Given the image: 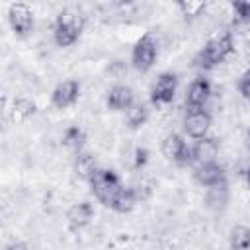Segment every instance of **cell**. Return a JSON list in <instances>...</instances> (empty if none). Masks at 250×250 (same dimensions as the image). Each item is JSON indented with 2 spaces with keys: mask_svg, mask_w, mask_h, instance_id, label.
I'll use <instances>...</instances> for the list:
<instances>
[{
  "mask_svg": "<svg viewBox=\"0 0 250 250\" xmlns=\"http://www.w3.org/2000/svg\"><path fill=\"white\" fill-rule=\"evenodd\" d=\"M78 94H80V86L76 80H62L57 84V88L53 90L51 94V102L55 107L59 109H64L68 105H72L76 100H78Z\"/></svg>",
  "mask_w": 250,
  "mask_h": 250,
  "instance_id": "cell-7",
  "label": "cell"
},
{
  "mask_svg": "<svg viewBox=\"0 0 250 250\" xmlns=\"http://www.w3.org/2000/svg\"><path fill=\"white\" fill-rule=\"evenodd\" d=\"M238 90H240V94H242L244 100H250V68L242 72L240 82H238Z\"/></svg>",
  "mask_w": 250,
  "mask_h": 250,
  "instance_id": "cell-24",
  "label": "cell"
},
{
  "mask_svg": "<svg viewBox=\"0 0 250 250\" xmlns=\"http://www.w3.org/2000/svg\"><path fill=\"white\" fill-rule=\"evenodd\" d=\"M178 6L182 10V14L188 18H197V16H201V12H205L203 2H180Z\"/></svg>",
  "mask_w": 250,
  "mask_h": 250,
  "instance_id": "cell-22",
  "label": "cell"
},
{
  "mask_svg": "<svg viewBox=\"0 0 250 250\" xmlns=\"http://www.w3.org/2000/svg\"><path fill=\"white\" fill-rule=\"evenodd\" d=\"M137 201H139V197H137V193L133 191V188H123V189L117 193V197L113 199L111 207H113L117 213H129V211L135 209Z\"/></svg>",
  "mask_w": 250,
  "mask_h": 250,
  "instance_id": "cell-17",
  "label": "cell"
},
{
  "mask_svg": "<svg viewBox=\"0 0 250 250\" xmlns=\"http://www.w3.org/2000/svg\"><path fill=\"white\" fill-rule=\"evenodd\" d=\"M184 129L188 135L195 139H203L211 129V115L205 109H189L188 115L184 117Z\"/></svg>",
  "mask_w": 250,
  "mask_h": 250,
  "instance_id": "cell-5",
  "label": "cell"
},
{
  "mask_svg": "<svg viewBox=\"0 0 250 250\" xmlns=\"http://www.w3.org/2000/svg\"><path fill=\"white\" fill-rule=\"evenodd\" d=\"M96 170H98L96 158H94L90 152L80 150V152L76 154V158H74V174H76L80 180H90Z\"/></svg>",
  "mask_w": 250,
  "mask_h": 250,
  "instance_id": "cell-15",
  "label": "cell"
},
{
  "mask_svg": "<svg viewBox=\"0 0 250 250\" xmlns=\"http://www.w3.org/2000/svg\"><path fill=\"white\" fill-rule=\"evenodd\" d=\"M6 111H8L12 123H21V121H25L27 117L33 115L35 105H33V102L27 100V98H16L14 104H12V107L6 109Z\"/></svg>",
  "mask_w": 250,
  "mask_h": 250,
  "instance_id": "cell-14",
  "label": "cell"
},
{
  "mask_svg": "<svg viewBox=\"0 0 250 250\" xmlns=\"http://www.w3.org/2000/svg\"><path fill=\"white\" fill-rule=\"evenodd\" d=\"M80 31L74 29V27H68V25H61V23H55L53 25V39L59 47H70L76 43Z\"/></svg>",
  "mask_w": 250,
  "mask_h": 250,
  "instance_id": "cell-18",
  "label": "cell"
},
{
  "mask_svg": "<svg viewBox=\"0 0 250 250\" xmlns=\"http://www.w3.org/2000/svg\"><path fill=\"white\" fill-rule=\"evenodd\" d=\"M156 55H158V41L152 33H145L133 47V64L137 70L145 72L148 70L154 61H156Z\"/></svg>",
  "mask_w": 250,
  "mask_h": 250,
  "instance_id": "cell-3",
  "label": "cell"
},
{
  "mask_svg": "<svg viewBox=\"0 0 250 250\" xmlns=\"http://www.w3.org/2000/svg\"><path fill=\"white\" fill-rule=\"evenodd\" d=\"M229 197H230V193H229L227 182L215 184L205 193V207L209 211H213V213H223L227 209V205H229Z\"/></svg>",
  "mask_w": 250,
  "mask_h": 250,
  "instance_id": "cell-11",
  "label": "cell"
},
{
  "mask_svg": "<svg viewBox=\"0 0 250 250\" xmlns=\"http://www.w3.org/2000/svg\"><path fill=\"white\" fill-rule=\"evenodd\" d=\"M107 74L111 76V80H119V78H123V76L127 74V66H125V62H123V61H115V62H111L109 68H107Z\"/></svg>",
  "mask_w": 250,
  "mask_h": 250,
  "instance_id": "cell-23",
  "label": "cell"
},
{
  "mask_svg": "<svg viewBox=\"0 0 250 250\" xmlns=\"http://www.w3.org/2000/svg\"><path fill=\"white\" fill-rule=\"evenodd\" d=\"M197 184L201 186H215V184H221V182H227L225 180V166L219 164V162H211V164H199L193 172Z\"/></svg>",
  "mask_w": 250,
  "mask_h": 250,
  "instance_id": "cell-10",
  "label": "cell"
},
{
  "mask_svg": "<svg viewBox=\"0 0 250 250\" xmlns=\"http://www.w3.org/2000/svg\"><path fill=\"white\" fill-rule=\"evenodd\" d=\"M176 90H178V78L176 74L172 72H164L156 78V82L152 84V90H150V100L158 105H166V104H172L174 96H176Z\"/></svg>",
  "mask_w": 250,
  "mask_h": 250,
  "instance_id": "cell-4",
  "label": "cell"
},
{
  "mask_svg": "<svg viewBox=\"0 0 250 250\" xmlns=\"http://www.w3.org/2000/svg\"><path fill=\"white\" fill-rule=\"evenodd\" d=\"M133 90L125 84H117L107 92V105L117 111H125L133 105Z\"/></svg>",
  "mask_w": 250,
  "mask_h": 250,
  "instance_id": "cell-12",
  "label": "cell"
},
{
  "mask_svg": "<svg viewBox=\"0 0 250 250\" xmlns=\"http://www.w3.org/2000/svg\"><path fill=\"white\" fill-rule=\"evenodd\" d=\"M90 186H92V191L96 193V197L102 203L109 205V207H111L113 199L117 197V193L123 189L119 178L115 176V172L113 170H105V168H98L94 172V176L90 178Z\"/></svg>",
  "mask_w": 250,
  "mask_h": 250,
  "instance_id": "cell-2",
  "label": "cell"
},
{
  "mask_svg": "<svg viewBox=\"0 0 250 250\" xmlns=\"http://www.w3.org/2000/svg\"><path fill=\"white\" fill-rule=\"evenodd\" d=\"M8 20L16 35H27L33 29V12L25 4H12L8 10Z\"/></svg>",
  "mask_w": 250,
  "mask_h": 250,
  "instance_id": "cell-6",
  "label": "cell"
},
{
  "mask_svg": "<svg viewBox=\"0 0 250 250\" xmlns=\"http://www.w3.org/2000/svg\"><path fill=\"white\" fill-rule=\"evenodd\" d=\"M84 141H86V135H84V131L80 127H68L64 131V135H62V145L68 146V148H74L78 152H80Z\"/></svg>",
  "mask_w": 250,
  "mask_h": 250,
  "instance_id": "cell-21",
  "label": "cell"
},
{
  "mask_svg": "<svg viewBox=\"0 0 250 250\" xmlns=\"http://www.w3.org/2000/svg\"><path fill=\"white\" fill-rule=\"evenodd\" d=\"M219 152H221L219 141L215 137H203L197 139L193 146V160H197V164H211L219 160Z\"/></svg>",
  "mask_w": 250,
  "mask_h": 250,
  "instance_id": "cell-9",
  "label": "cell"
},
{
  "mask_svg": "<svg viewBox=\"0 0 250 250\" xmlns=\"http://www.w3.org/2000/svg\"><path fill=\"white\" fill-rule=\"evenodd\" d=\"M4 250H27V246L23 242H12L10 246H6Z\"/></svg>",
  "mask_w": 250,
  "mask_h": 250,
  "instance_id": "cell-25",
  "label": "cell"
},
{
  "mask_svg": "<svg viewBox=\"0 0 250 250\" xmlns=\"http://www.w3.org/2000/svg\"><path fill=\"white\" fill-rule=\"evenodd\" d=\"M146 119H148V107L145 104H133L127 109V123L131 127H141L146 123Z\"/></svg>",
  "mask_w": 250,
  "mask_h": 250,
  "instance_id": "cell-20",
  "label": "cell"
},
{
  "mask_svg": "<svg viewBox=\"0 0 250 250\" xmlns=\"http://www.w3.org/2000/svg\"><path fill=\"white\" fill-rule=\"evenodd\" d=\"M184 148H186V143H184V139H182L180 135H176V133H168V135L164 137V141H162V154H164L168 160L178 162L180 156H182V152H184Z\"/></svg>",
  "mask_w": 250,
  "mask_h": 250,
  "instance_id": "cell-16",
  "label": "cell"
},
{
  "mask_svg": "<svg viewBox=\"0 0 250 250\" xmlns=\"http://www.w3.org/2000/svg\"><path fill=\"white\" fill-rule=\"evenodd\" d=\"M211 94H213L211 84L205 78H197L189 84V88L186 92V104L189 105V109H203V105L207 104Z\"/></svg>",
  "mask_w": 250,
  "mask_h": 250,
  "instance_id": "cell-8",
  "label": "cell"
},
{
  "mask_svg": "<svg viewBox=\"0 0 250 250\" xmlns=\"http://www.w3.org/2000/svg\"><path fill=\"white\" fill-rule=\"evenodd\" d=\"M232 51H234L232 33L227 31V29H221V31H217V33L211 35V39L197 53V57L193 59V62L199 68H213V66L223 64Z\"/></svg>",
  "mask_w": 250,
  "mask_h": 250,
  "instance_id": "cell-1",
  "label": "cell"
},
{
  "mask_svg": "<svg viewBox=\"0 0 250 250\" xmlns=\"http://www.w3.org/2000/svg\"><path fill=\"white\" fill-rule=\"evenodd\" d=\"M229 242L232 250H248L250 248V227H244V225L234 227L230 230Z\"/></svg>",
  "mask_w": 250,
  "mask_h": 250,
  "instance_id": "cell-19",
  "label": "cell"
},
{
  "mask_svg": "<svg viewBox=\"0 0 250 250\" xmlns=\"http://www.w3.org/2000/svg\"><path fill=\"white\" fill-rule=\"evenodd\" d=\"M92 215H94V209L90 203L86 201H80V203H74L68 213H66V219H68V225L72 229H82L86 227L90 221H92Z\"/></svg>",
  "mask_w": 250,
  "mask_h": 250,
  "instance_id": "cell-13",
  "label": "cell"
},
{
  "mask_svg": "<svg viewBox=\"0 0 250 250\" xmlns=\"http://www.w3.org/2000/svg\"><path fill=\"white\" fill-rule=\"evenodd\" d=\"M246 180H248V186H250V166L246 168Z\"/></svg>",
  "mask_w": 250,
  "mask_h": 250,
  "instance_id": "cell-26",
  "label": "cell"
}]
</instances>
